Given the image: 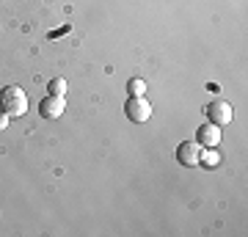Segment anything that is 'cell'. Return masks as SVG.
Listing matches in <instances>:
<instances>
[{"instance_id":"cell-7","label":"cell","mask_w":248,"mask_h":237,"mask_svg":"<svg viewBox=\"0 0 248 237\" xmlns=\"http://www.w3.org/2000/svg\"><path fill=\"white\" fill-rule=\"evenodd\" d=\"M221 163V155L210 146V152H204L202 149V160H199V166H207V168H213V166H218Z\"/></svg>"},{"instance_id":"cell-10","label":"cell","mask_w":248,"mask_h":237,"mask_svg":"<svg viewBox=\"0 0 248 237\" xmlns=\"http://www.w3.org/2000/svg\"><path fill=\"white\" fill-rule=\"evenodd\" d=\"M9 119H11L9 113H3V111H0V132H3L6 127H9Z\"/></svg>"},{"instance_id":"cell-1","label":"cell","mask_w":248,"mask_h":237,"mask_svg":"<svg viewBox=\"0 0 248 237\" xmlns=\"http://www.w3.org/2000/svg\"><path fill=\"white\" fill-rule=\"evenodd\" d=\"M0 111L9 116H22L28 111V97L19 86H6L0 91Z\"/></svg>"},{"instance_id":"cell-8","label":"cell","mask_w":248,"mask_h":237,"mask_svg":"<svg viewBox=\"0 0 248 237\" xmlns=\"http://www.w3.org/2000/svg\"><path fill=\"white\" fill-rule=\"evenodd\" d=\"M127 91H130V97H143V94H146V83H143L141 78H133L127 83Z\"/></svg>"},{"instance_id":"cell-6","label":"cell","mask_w":248,"mask_h":237,"mask_svg":"<svg viewBox=\"0 0 248 237\" xmlns=\"http://www.w3.org/2000/svg\"><path fill=\"white\" fill-rule=\"evenodd\" d=\"M196 141L202 143V146H218L221 143V127H215V124H202L199 132H196Z\"/></svg>"},{"instance_id":"cell-5","label":"cell","mask_w":248,"mask_h":237,"mask_svg":"<svg viewBox=\"0 0 248 237\" xmlns=\"http://www.w3.org/2000/svg\"><path fill=\"white\" fill-rule=\"evenodd\" d=\"M63 111H66V99L55 97V94H50V97H45L42 102H39V113H42V119H58Z\"/></svg>"},{"instance_id":"cell-9","label":"cell","mask_w":248,"mask_h":237,"mask_svg":"<svg viewBox=\"0 0 248 237\" xmlns=\"http://www.w3.org/2000/svg\"><path fill=\"white\" fill-rule=\"evenodd\" d=\"M50 94H55V97H63L66 94V80H61V78H55V80H50Z\"/></svg>"},{"instance_id":"cell-4","label":"cell","mask_w":248,"mask_h":237,"mask_svg":"<svg viewBox=\"0 0 248 237\" xmlns=\"http://www.w3.org/2000/svg\"><path fill=\"white\" fill-rule=\"evenodd\" d=\"M207 116H210V124H215V127H226V124L232 122V105L229 102H223V99H215V102H210L207 105Z\"/></svg>"},{"instance_id":"cell-2","label":"cell","mask_w":248,"mask_h":237,"mask_svg":"<svg viewBox=\"0 0 248 237\" xmlns=\"http://www.w3.org/2000/svg\"><path fill=\"white\" fill-rule=\"evenodd\" d=\"M124 113H127V119H130V122L143 124V122H149L152 105L146 102V97H130V99H127V105H124Z\"/></svg>"},{"instance_id":"cell-3","label":"cell","mask_w":248,"mask_h":237,"mask_svg":"<svg viewBox=\"0 0 248 237\" xmlns=\"http://www.w3.org/2000/svg\"><path fill=\"white\" fill-rule=\"evenodd\" d=\"M202 149L204 146L199 143V141H182V143L177 146V160L187 168H196L199 160H202Z\"/></svg>"}]
</instances>
